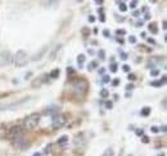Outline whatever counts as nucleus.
Instances as JSON below:
<instances>
[{
    "label": "nucleus",
    "mask_w": 167,
    "mask_h": 156,
    "mask_svg": "<svg viewBox=\"0 0 167 156\" xmlns=\"http://www.w3.org/2000/svg\"><path fill=\"white\" fill-rule=\"evenodd\" d=\"M95 67H98V62H91V63L88 65V69H89V71H93Z\"/></svg>",
    "instance_id": "dca6fc26"
},
{
    "label": "nucleus",
    "mask_w": 167,
    "mask_h": 156,
    "mask_svg": "<svg viewBox=\"0 0 167 156\" xmlns=\"http://www.w3.org/2000/svg\"><path fill=\"white\" fill-rule=\"evenodd\" d=\"M66 117L62 114H58V115H54L53 117V123H51V128L53 129H59V128H62L64 124H66Z\"/></svg>",
    "instance_id": "39448f33"
},
{
    "label": "nucleus",
    "mask_w": 167,
    "mask_h": 156,
    "mask_svg": "<svg viewBox=\"0 0 167 156\" xmlns=\"http://www.w3.org/2000/svg\"><path fill=\"white\" fill-rule=\"evenodd\" d=\"M162 26H163V27H162V28H163V30L166 31V30H167V27H166V26H167V23H166V21H163V23H162Z\"/></svg>",
    "instance_id": "58836bf2"
},
{
    "label": "nucleus",
    "mask_w": 167,
    "mask_h": 156,
    "mask_svg": "<svg viewBox=\"0 0 167 156\" xmlns=\"http://www.w3.org/2000/svg\"><path fill=\"white\" fill-rule=\"evenodd\" d=\"M165 83H166V76H163L162 79H159V81H153V82H150V85L153 87H161Z\"/></svg>",
    "instance_id": "1a4fd4ad"
},
{
    "label": "nucleus",
    "mask_w": 167,
    "mask_h": 156,
    "mask_svg": "<svg viewBox=\"0 0 167 156\" xmlns=\"http://www.w3.org/2000/svg\"><path fill=\"white\" fill-rule=\"evenodd\" d=\"M99 12H100V22H105V18H104V14H103V8H100Z\"/></svg>",
    "instance_id": "412c9836"
},
{
    "label": "nucleus",
    "mask_w": 167,
    "mask_h": 156,
    "mask_svg": "<svg viewBox=\"0 0 167 156\" xmlns=\"http://www.w3.org/2000/svg\"><path fill=\"white\" fill-rule=\"evenodd\" d=\"M103 156H113V150H112V148H108V150H105V152L103 154Z\"/></svg>",
    "instance_id": "6ab92c4d"
},
{
    "label": "nucleus",
    "mask_w": 167,
    "mask_h": 156,
    "mask_svg": "<svg viewBox=\"0 0 167 156\" xmlns=\"http://www.w3.org/2000/svg\"><path fill=\"white\" fill-rule=\"evenodd\" d=\"M148 28H149V31H150L152 33H154V35H156V33H158V30H157L156 24H149V27H148Z\"/></svg>",
    "instance_id": "2eb2a0df"
},
{
    "label": "nucleus",
    "mask_w": 167,
    "mask_h": 156,
    "mask_svg": "<svg viewBox=\"0 0 167 156\" xmlns=\"http://www.w3.org/2000/svg\"><path fill=\"white\" fill-rule=\"evenodd\" d=\"M104 71H105L104 68H100V69H99V73H100V74H103V73H104Z\"/></svg>",
    "instance_id": "c03bdc74"
},
{
    "label": "nucleus",
    "mask_w": 167,
    "mask_h": 156,
    "mask_svg": "<svg viewBox=\"0 0 167 156\" xmlns=\"http://www.w3.org/2000/svg\"><path fill=\"white\" fill-rule=\"evenodd\" d=\"M127 78H129V81H135V79H136V76H135L134 73H130Z\"/></svg>",
    "instance_id": "bb28decb"
},
{
    "label": "nucleus",
    "mask_w": 167,
    "mask_h": 156,
    "mask_svg": "<svg viewBox=\"0 0 167 156\" xmlns=\"http://www.w3.org/2000/svg\"><path fill=\"white\" fill-rule=\"evenodd\" d=\"M10 63V53L9 51H3L2 54V65L5 67Z\"/></svg>",
    "instance_id": "0eeeda50"
},
{
    "label": "nucleus",
    "mask_w": 167,
    "mask_h": 156,
    "mask_svg": "<svg viewBox=\"0 0 167 156\" xmlns=\"http://www.w3.org/2000/svg\"><path fill=\"white\" fill-rule=\"evenodd\" d=\"M159 74V69H153V71H150V76L152 77H157Z\"/></svg>",
    "instance_id": "aec40b11"
},
{
    "label": "nucleus",
    "mask_w": 167,
    "mask_h": 156,
    "mask_svg": "<svg viewBox=\"0 0 167 156\" xmlns=\"http://www.w3.org/2000/svg\"><path fill=\"white\" fill-rule=\"evenodd\" d=\"M140 14V10H136V12H134V17H138Z\"/></svg>",
    "instance_id": "a19ab883"
},
{
    "label": "nucleus",
    "mask_w": 167,
    "mask_h": 156,
    "mask_svg": "<svg viewBox=\"0 0 167 156\" xmlns=\"http://www.w3.org/2000/svg\"><path fill=\"white\" fill-rule=\"evenodd\" d=\"M67 73H70V74H71V73H73V71H72V68H71V67H70V68H67Z\"/></svg>",
    "instance_id": "79ce46f5"
},
{
    "label": "nucleus",
    "mask_w": 167,
    "mask_h": 156,
    "mask_svg": "<svg viewBox=\"0 0 167 156\" xmlns=\"http://www.w3.org/2000/svg\"><path fill=\"white\" fill-rule=\"evenodd\" d=\"M59 73H61V71H59L58 68H57V69H53V71L50 72V74H49V77L53 78V79H54V78H58V77H59Z\"/></svg>",
    "instance_id": "9d476101"
},
{
    "label": "nucleus",
    "mask_w": 167,
    "mask_h": 156,
    "mask_svg": "<svg viewBox=\"0 0 167 156\" xmlns=\"http://www.w3.org/2000/svg\"><path fill=\"white\" fill-rule=\"evenodd\" d=\"M162 132H163V133L166 132V125H163V127H162Z\"/></svg>",
    "instance_id": "8fccbe9b"
},
{
    "label": "nucleus",
    "mask_w": 167,
    "mask_h": 156,
    "mask_svg": "<svg viewBox=\"0 0 167 156\" xmlns=\"http://www.w3.org/2000/svg\"><path fill=\"white\" fill-rule=\"evenodd\" d=\"M122 69H123L125 72H130V67H129L127 64H125V65L122 67Z\"/></svg>",
    "instance_id": "72a5a7b5"
},
{
    "label": "nucleus",
    "mask_w": 167,
    "mask_h": 156,
    "mask_svg": "<svg viewBox=\"0 0 167 156\" xmlns=\"http://www.w3.org/2000/svg\"><path fill=\"white\" fill-rule=\"evenodd\" d=\"M71 86H72V91L75 92L76 95H78V96H82V95H85L86 92H88V89H89L88 81L84 79V78L73 79Z\"/></svg>",
    "instance_id": "f03ea898"
},
{
    "label": "nucleus",
    "mask_w": 167,
    "mask_h": 156,
    "mask_svg": "<svg viewBox=\"0 0 167 156\" xmlns=\"http://www.w3.org/2000/svg\"><path fill=\"white\" fill-rule=\"evenodd\" d=\"M108 96H109V91L107 89H103L102 91H100V97H102V99H107Z\"/></svg>",
    "instance_id": "4468645a"
},
{
    "label": "nucleus",
    "mask_w": 167,
    "mask_h": 156,
    "mask_svg": "<svg viewBox=\"0 0 167 156\" xmlns=\"http://www.w3.org/2000/svg\"><path fill=\"white\" fill-rule=\"evenodd\" d=\"M8 137L17 147H23L25 136H23L21 127H12L9 129V132H8Z\"/></svg>",
    "instance_id": "f257e3e1"
},
{
    "label": "nucleus",
    "mask_w": 167,
    "mask_h": 156,
    "mask_svg": "<svg viewBox=\"0 0 167 156\" xmlns=\"http://www.w3.org/2000/svg\"><path fill=\"white\" fill-rule=\"evenodd\" d=\"M136 26H138V27H140V26H143V22H142V21H139V22L136 23Z\"/></svg>",
    "instance_id": "49530a36"
},
{
    "label": "nucleus",
    "mask_w": 167,
    "mask_h": 156,
    "mask_svg": "<svg viewBox=\"0 0 167 156\" xmlns=\"http://www.w3.org/2000/svg\"><path fill=\"white\" fill-rule=\"evenodd\" d=\"M150 131H152L153 133H158V132H159V128H158V127H152Z\"/></svg>",
    "instance_id": "c756f323"
},
{
    "label": "nucleus",
    "mask_w": 167,
    "mask_h": 156,
    "mask_svg": "<svg viewBox=\"0 0 167 156\" xmlns=\"http://www.w3.org/2000/svg\"><path fill=\"white\" fill-rule=\"evenodd\" d=\"M32 156H41V154H39V152H35V154H33Z\"/></svg>",
    "instance_id": "09e8293b"
},
{
    "label": "nucleus",
    "mask_w": 167,
    "mask_h": 156,
    "mask_svg": "<svg viewBox=\"0 0 167 156\" xmlns=\"http://www.w3.org/2000/svg\"><path fill=\"white\" fill-rule=\"evenodd\" d=\"M143 142H144V143H148V142H149V138L146 137V136H144V137H143Z\"/></svg>",
    "instance_id": "e433bc0d"
},
{
    "label": "nucleus",
    "mask_w": 167,
    "mask_h": 156,
    "mask_svg": "<svg viewBox=\"0 0 167 156\" xmlns=\"http://www.w3.org/2000/svg\"><path fill=\"white\" fill-rule=\"evenodd\" d=\"M135 133H136V136H143V134H144V131H143V129H136Z\"/></svg>",
    "instance_id": "473e14b6"
},
{
    "label": "nucleus",
    "mask_w": 167,
    "mask_h": 156,
    "mask_svg": "<svg viewBox=\"0 0 167 156\" xmlns=\"http://www.w3.org/2000/svg\"><path fill=\"white\" fill-rule=\"evenodd\" d=\"M136 5H138V2H131V3H130V8H131V9H135Z\"/></svg>",
    "instance_id": "c85d7f7f"
},
{
    "label": "nucleus",
    "mask_w": 167,
    "mask_h": 156,
    "mask_svg": "<svg viewBox=\"0 0 167 156\" xmlns=\"http://www.w3.org/2000/svg\"><path fill=\"white\" fill-rule=\"evenodd\" d=\"M95 3H97L98 5H99V4H103V0H97V2H95Z\"/></svg>",
    "instance_id": "a18cd8bd"
},
{
    "label": "nucleus",
    "mask_w": 167,
    "mask_h": 156,
    "mask_svg": "<svg viewBox=\"0 0 167 156\" xmlns=\"http://www.w3.org/2000/svg\"><path fill=\"white\" fill-rule=\"evenodd\" d=\"M129 42H130V44H135V42H136V37H135V36H130V37H129Z\"/></svg>",
    "instance_id": "b1692460"
},
{
    "label": "nucleus",
    "mask_w": 167,
    "mask_h": 156,
    "mask_svg": "<svg viewBox=\"0 0 167 156\" xmlns=\"http://www.w3.org/2000/svg\"><path fill=\"white\" fill-rule=\"evenodd\" d=\"M89 22L90 23H94L95 22V17L94 16H89Z\"/></svg>",
    "instance_id": "f704fd0d"
},
{
    "label": "nucleus",
    "mask_w": 167,
    "mask_h": 156,
    "mask_svg": "<svg viewBox=\"0 0 167 156\" xmlns=\"http://www.w3.org/2000/svg\"><path fill=\"white\" fill-rule=\"evenodd\" d=\"M134 89V85L132 83H129L127 86H126V91H131Z\"/></svg>",
    "instance_id": "7c9ffc66"
},
{
    "label": "nucleus",
    "mask_w": 167,
    "mask_h": 156,
    "mask_svg": "<svg viewBox=\"0 0 167 156\" xmlns=\"http://www.w3.org/2000/svg\"><path fill=\"white\" fill-rule=\"evenodd\" d=\"M111 81V77L109 76H103V83H108Z\"/></svg>",
    "instance_id": "a878e982"
},
{
    "label": "nucleus",
    "mask_w": 167,
    "mask_h": 156,
    "mask_svg": "<svg viewBox=\"0 0 167 156\" xmlns=\"http://www.w3.org/2000/svg\"><path fill=\"white\" fill-rule=\"evenodd\" d=\"M116 33H117V35H125L126 31H125V30H117Z\"/></svg>",
    "instance_id": "2f4dec72"
},
{
    "label": "nucleus",
    "mask_w": 167,
    "mask_h": 156,
    "mask_svg": "<svg viewBox=\"0 0 167 156\" xmlns=\"http://www.w3.org/2000/svg\"><path fill=\"white\" fill-rule=\"evenodd\" d=\"M109 68H111V72H112V73H116V72H117V64H116V63H112Z\"/></svg>",
    "instance_id": "a211bd4d"
},
{
    "label": "nucleus",
    "mask_w": 167,
    "mask_h": 156,
    "mask_svg": "<svg viewBox=\"0 0 167 156\" xmlns=\"http://www.w3.org/2000/svg\"><path fill=\"white\" fill-rule=\"evenodd\" d=\"M4 134H5V133H4V131H3V129H0V138H3V137H4Z\"/></svg>",
    "instance_id": "ea45409f"
},
{
    "label": "nucleus",
    "mask_w": 167,
    "mask_h": 156,
    "mask_svg": "<svg viewBox=\"0 0 167 156\" xmlns=\"http://www.w3.org/2000/svg\"><path fill=\"white\" fill-rule=\"evenodd\" d=\"M148 42H149V44H152V45H156V41H154L153 38H150V37L148 38Z\"/></svg>",
    "instance_id": "4c0bfd02"
},
{
    "label": "nucleus",
    "mask_w": 167,
    "mask_h": 156,
    "mask_svg": "<svg viewBox=\"0 0 167 156\" xmlns=\"http://www.w3.org/2000/svg\"><path fill=\"white\" fill-rule=\"evenodd\" d=\"M28 63V56L23 50H18L14 55V64L16 67H25Z\"/></svg>",
    "instance_id": "20e7f679"
},
{
    "label": "nucleus",
    "mask_w": 167,
    "mask_h": 156,
    "mask_svg": "<svg viewBox=\"0 0 167 156\" xmlns=\"http://www.w3.org/2000/svg\"><path fill=\"white\" fill-rule=\"evenodd\" d=\"M117 41H118L120 44H123V40H122V38H117Z\"/></svg>",
    "instance_id": "de8ad7c7"
},
{
    "label": "nucleus",
    "mask_w": 167,
    "mask_h": 156,
    "mask_svg": "<svg viewBox=\"0 0 167 156\" xmlns=\"http://www.w3.org/2000/svg\"><path fill=\"white\" fill-rule=\"evenodd\" d=\"M103 35H104L105 37H109V31H108V30H104V31H103Z\"/></svg>",
    "instance_id": "c9c22d12"
},
{
    "label": "nucleus",
    "mask_w": 167,
    "mask_h": 156,
    "mask_svg": "<svg viewBox=\"0 0 167 156\" xmlns=\"http://www.w3.org/2000/svg\"><path fill=\"white\" fill-rule=\"evenodd\" d=\"M40 123V115L39 114H31L25 119L23 124L26 129H35Z\"/></svg>",
    "instance_id": "7ed1b4c3"
},
{
    "label": "nucleus",
    "mask_w": 167,
    "mask_h": 156,
    "mask_svg": "<svg viewBox=\"0 0 167 156\" xmlns=\"http://www.w3.org/2000/svg\"><path fill=\"white\" fill-rule=\"evenodd\" d=\"M104 105H105V107H107V109H112V106H113L112 101H105V103H104Z\"/></svg>",
    "instance_id": "4be33fe9"
},
{
    "label": "nucleus",
    "mask_w": 167,
    "mask_h": 156,
    "mask_svg": "<svg viewBox=\"0 0 167 156\" xmlns=\"http://www.w3.org/2000/svg\"><path fill=\"white\" fill-rule=\"evenodd\" d=\"M118 85H120V78H116V79L112 81V86H113V87H116V86H118Z\"/></svg>",
    "instance_id": "5701e85b"
},
{
    "label": "nucleus",
    "mask_w": 167,
    "mask_h": 156,
    "mask_svg": "<svg viewBox=\"0 0 167 156\" xmlns=\"http://www.w3.org/2000/svg\"><path fill=\"white\" fill-rule=\"evenodd\" d=\"M99 56H100V59H102V60H104V59H105L104 50H99Z\"/></svg>",
    "instance_id": "393cba45"
},
{
    "label": "nucleus",
    "mask_w": 167,
    "mask_h": 156,
    "mask_svg": "<svg viewBox=\"0 0 167 156\" xmlns=\"http://www.w3.org/2000/svg\"><path fill=\"white\" fill-rule=\"evenodd\" d=\"M68 136H67V134H64V136H61V137H59L58 138V142H57V143L59 145V146H64V145H67V143H68Z\"/></svg>",
    "instance_id": "6e6552de"
},
{
    "label": "nucleus",
    "mask_w": 167,
    "mask_h": 156,
    "mask_svg": "<svg viewBox=\"0 0 167 156\" xmlns=\"http://www.w3.org/2000/svg\"><path fill=\"white\" fill-rule=\"evenodd\" d=\"M84 62H85V55H84V54H80V55L77 56V63H78V65L82 67Z\"/></svg>",
    "instance_id": "f8f14e48"
},
{
    "label": "nucleus",
    "mask_w": 167,
    "mask_h": 156,
    "mask_svg": "<svg viewBox=\"0 0 167 156\" xmlns=\"http://www.w3.org/2000/svg\"><path fill=\"white\" fill-rule=\"evenodd\" d=\"M120 53H121V59H123V60H126L127 59V54L126 53H123V51H121V50H118Z\"/></svg>",
    "instance_id": "cd10ccee"
},
{
    "label": "nucleus",
    "mask_w": 167,
    "mask_h": 156,
    "mask_svg": "<svg viewBox=\"0 0 167 156\" xmlns=\"http://www.w3.org/2000/svg\"><path fill=\"white\" fill-rule=\"evenodd\" d=\"M117 4L120 5L118 8H120V10H121V12H126V10H127V5H126L123 2H117Z\"/></svg>",
    "instance_id": "ddd939ff"
},
{
    "label": "nucleus",
    "mask_w": 167,
    "mask_h": 156,
    "mask_svg": "<svg viewBox=\"0 0 167 156\" xmlns=\"http://www.w3.org/2000/svg\"><path fill=\"white\" fill-rule=\"evenodd\" d=\"M73 145L76 148H84L86 146V140H85V134L80 133L78 136H76V138L73 140Z\"/></svg>",
    "instance_id": "423d86ee"
},
{
    "label": "nucleus",
    "mask_w": 167,
    "mask_h": 156,
    "mask_svg": "<svg viewBox=\"0 0 167 156\" xmlns=\"http://www.w3.org/2000/svg\"><path fill=\"white\" fill-rule=\"evenodd\" d=\"M145 19H146V21H148V19H150V14H148V13H146V14H145Z\"/></svg>",
    "instance_id": "37998d69"
},
{
    "label": "nucleus",
    "mask_w": 167,
    "mask_h": 156,
    "mask_svg": "<svg viewBox=\"0 0 167 156\" xmlns=\"http://www.w3.org/2000/svg\"><path fill=\"white\" fill-rule=\"evenodd\" d=\"M45 50H46V49H43L41 51H40V54H39V55H35V56H33V58H32V60H35V62H36V60H39V59H40V56H41V55H43V54L45 53Z\"/></svg>",
    "instance_id": "f3484780"
},
{
    "label": "nucleus",
    "mask_w": 167,
    "mask_h": 156,
    "mask_svg": "<svg viewBox=\"0 0 167 156\" xmlns=\"http://www.w3.org/2000/svg\"><path fill=\"white\" fill-rule=\"evenodd\" d=\"M140 114H142L143 117H148V115L150 114V107H148V106L143 107V109H142V111H140Z\"/></svg>",
    "instance_id": "9b49d317"
}]
</instances>
